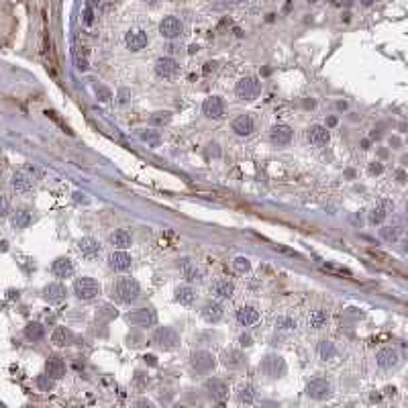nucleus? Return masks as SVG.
Listing matches in <instances>:
<instances>
[{
    "mask_svg": "<svg viewBox=\"0 0 408 408\" xmlns=\"http://www.w3.org/2000/svg\"><path fill=\"white\" fill-rule=\"evenodd\" d=\"M235 94L241 100H253V98H257L261 94V82H259V78H255V76L241 78L237 82V86H235Z\"/></svg>",
    "mask_w": 408,
    "mask_h": 408,
    "instance_id": "1",
    "label": "nucleus"
},
{
    "mask_svg": "<svg viewBox=\"0 0 408 408\" xmlns=\"http://www.w3.org/2000/svg\"><path fill=\"white\" fill-rule=\"evenodd\" d=\"M115 296H117L118 302H125V304H129V302H133V300H137V296H139V284L133 280V278H120L117 284H115Z\"/></svg>",
    "mask_w": 408,
    "mask_h": 408,
    "instance_id": "2",
    "label": "nucleus"
},
{
    "mask_svg": "<svg viewBox=\"0 0 408 408\" xmlns=\"http://www.w3.org/2000/svg\"><path fill=\"white\" fill-rule=\"evenodd\" d=\"M151 341H153L155 347H159V349L164 351L175 349L180 345V337H178V333H175L172 327H159V329H155Z\"/></svg>",
    "mask_w": 408,
    "mask_h": 408,
    "instance_id": "3",
    "label": "nucleus"
},
{
    "mask_svg": "<svg viewBox=\"0 0 408 408\" xmlns=\"http://www.w3.org/2000/svg\"><path fill=\"white\" fill-rule=\"evenodd\" d=\"M74 294L80 300H92L100 294V284L94 278H78L74 282Z\"/></svg>",
    "mask_w": 408,
    "mask_h": 408,
    "instance_id": "4",
    "label": "nucleus"
},
{
    "mask_svg": "<svg viewBox=\"0 0 408 408\" xmlns=\"http://www.w3.org/2000/svg\"><path fill=\"white\" fill-rule=\"evenodd\" d=\"M259 367H261V371H263L268 378H280V376L286 374V361H284L280 355H276V353L265 355Z\"/></svg>",
    "mask_w": 408,
    "mask_h": 408,
    "instance_id": "5",
    "label": "nucleus"
},
{
    "mask_svg": "<svg viewBox=\"0 0 408 408\" xmlns=\"http://www.w3.org/2000/svg\"><path fill=\"white\" fill-rule=\"evenodd\" d=\"M127 321L131 325H137V327H151V325L157 323V314L151 308H137V310L127 314Z\"/></svg>",
    "mask_w": 408,
    "mask_h": 408,
    "instance_id": "6",
    "label": "nucleus"
},
{
    "mask_svg": "<svg viewBox=\"0 0 408 408\" xmlns=\"http://www.w3.org/2000/svg\"><path fill=\"white\" fill-rule=\"evenodd\" d=\"M155 72H157V76L164 78V80H174L175 76L180 74V63H178L174 58H170V56L159 58L155 61Z\"/></svg>",
    "mask_w": 408,
    "mask_h": 408,
    "instance_id": "7",
    "label": "nucleus"
},
{
    "mask_svg": "<svg viewBox=\"0 0 408 408\" xmlns=\"http://www.w3.org/2000/svg\"><path fill=\"white\" fill-rule=\"evenodd\" d=\"M306 394L310 398H314V400H325V398L331 396V384L327 380H323V378H314V380L308 382Z\"/></svg>",
    "mask_w": 408,
    "mask_h": 408,
    "instance_id": "8",
    "label": "nucleus"
},
{
    "mask_svg": "<svg viewBox=\"0 0 408 408\" xmlns=\"http://www.w3.org/2000/svg\"><path fill=\"white\" fill-rule=\"evenodd\" d=\"M159 33H162V37H166V39H178V37L184 33V25H182V21L175 19V16H166V19L159 23Z\"/></svg>",
    "mask_w": 408,
    "mask_h": 408,
    "instance_id": "9",
    "label": "nucleus"
},
{
    "mask_svg": "<svg viewBox=\"0 0 408 408\" xmlns=\"http://www.w3.org/2000/svg\"><path fill=\"white\" fill-rule=\"evenodd\" d=\"M398 361H400V353L396 349H392V347H384V349L378 351V355H376V363L382 369H392V367L398 365Z\"/></svg>",
    "mask_w": 408,
    "mask_h": 408,
    "instance_id": "10",
    "label": "nucleus"
},
{
    "mask_svg": "<svg viewBox=\"0 0 408 408\" xmlns=\"http://www.w3.org/2000/svg\"><path fill=\"white\" fill-rule=\"evenodd\" d=\"M202 113L208 118H223L225 117V102L219 96H210L202 102Z\"/></svg>",
    "mask_w": 408,
    "mask_h": 408,
    "instance_id": "11",
    "label": "nucleus"
},
{
    "mask_svg": "<svg viewBox=\"0 0 408 408\" xmlns=\"http://www.w3.org/2000/svg\"><path fill=\"white\" fill-rule=\"evenodd\" d=\"M215 363H217V359H215V355L208 353V351H196V353L192 355V367H194L196 371H210V369L215 367Z\"/></svg>",
    "mask_w": 408,
    "mask_h": 408,
    "instance_id": "12",
    "label": "nucleus"
},
{
    "mask_svg": "<svg viewBox=\"0 0 408 408\" xmlns=\"http://www.w3.org/2000/svg\"><path fill=\"white\" fill-rule=\"evenodd\" d=\"M204 388L210 394V398L217 400V402H225L229 398V386L225 382H221V380H208L204 384Z\"/></svg>",
    "mask_w": 408,
    "mask_h": 408,
    "instance_id": "13",
    "label": "nucleus"
},
{
    "mask_svg": "<svg viewBox=\"0 0 408 408\" xmlns=\"http://www.w3.org/2000/svg\"><path fill=\"white\" fill-rule=\"evenodd\" d=\"M329 129L327 127H323V125H312L308 131H306V139L312 143V145H316V147H323V145H327L329 143Z\"/></svg>",
    "mask_w": 408,
    "mask_h": 408,
    "instance_id": "14",
    "label": "nucleus"
},
{
    "mask_svg": "<svg viewBox=\"0 0 408 408\" xmlns=\"http://www.w3.org/2000/svg\"><path fill=\"white\" fill-rule=\"evenodd\" d=\"M392 210H394V202H392V200H382L378 206L371 208V212H369V223H371V225H382L384 219H386Z\"/></svg>",
    "mask_w": 408,
    "mask_h": 408,
    "instance_id": "15",
    "label": "nucleus"
},
{
    "mask_svg": "<svg viewBox=\"0 0 408 408\" xmlns=\"http://www.w3.org/2000/svg\"><path fill=\"white\" fill-rule=\"evenodd\" d=\"M125 45H127V49H131V51H141V49L147 47V35H145L143 31H139V29L129 31L127 37H125Z\"/></svg>",
    "mask_w": 408,
    "mask_h": 408,
    "instance_id": "16",
    "label": "nucleus"
},
{
    "mask_svg": "<svg viewBox=\"0 0 408 408\" xmlns=\"http://www.w3.org/2000/svg\"><path fill=\"white\" fill-rule=\"evenodd\" d=\"M109 265L115 270V272H125L131 268V255L125 251V249H117L109 255Z\"/></svg>",
    "mask_w": 408,
    "mask_h": 408,
    "instance_id": "17",
    "label": "nucleus"
},
{
    "mask_svg": "<svg viewBox=\"0 0 408 408\" xmlns=\"http://www.w3.org/2000/svg\"><path fill=\"white\" fill-rule=\"evenodd\" d=\"M237 321L243 327H251V325H255L259 321V310L255 306H251V304H245V306H241L237 310Z\"/></svg>",
    "mask_w": 408,
    "mask_h": 408,
    "instance_id": "18",
    "label": "nucleus"
},
{
    "mask_svg": "<svg viewBox=\"0 0 408 408\" xmlns=\"http://www.w3.org/2000/svg\"><path fill=\"white\" fill-rule=\"evenodd\" d=\"M292 135H294V131H292L288 125H276L270 131V139L276 145H288L292 141Z\"/></svg>",
    "mask_w": 408,
    "mask_h": 408,
    "instance_id": "19",
    "label": "nucleus"
},
{
    "mask_svg": "<svg viewBox=\"0 0 408 408\" xmlns=\"http://www.w3.org/2000/svg\"><path fill=\"white\" fill-rule=\"evenodd\" d=\"M233 131L239 135V137H247L255 131V122L249 115H241L233 120Z\"/></svg>",
    "mask_w": 408,
    "mask_h": 408,
    "instance_id": "20",
    "label": "nucleus"
},
{
    "mask_svg": "<svg viewBox=\"0 0 408 408\" xmlns=\"http://www.w3.org/2000/svg\"><path fill=\"white\" fill-rule=\"evenodd\" d=\"M78 249H80V253L84 257H96L100 253V243L96 239H92V237H82L78 241Z\"/></svg>",
    "mask_w": 408,
    "mask_h": 408,
    "instance_id": "21",
    "label": "nucleus"
},
{
    "mask_svg": "<svg viewBox=\"0 0 408 408\" xmlns=\"http://www.w3.org/2000/svg\"><path fill=\"white\" fill-rule=\"evenodd\" d=\"M223 316H225V308H223L219 302H208V304H204V308H202V318H204L206 323H219Z\"/></svg>",
    "mask_w": 408,
    "mask_h": 408,
    "instance_id": "22",
    "label": "nucleus"
},
{
    "mask_svg": "<svg viewBox=\"0 0 408 408\" xmlns=\"http://www.w3.org/2000/svg\"><path fill=\"white\" fill-rule=\"evenodd\" d=\"M12 186L16 192H31L33 190V178L27 174V170H19L16 174L12 175Z\"/></svg>",
    "mask_w": 408,
    "mask_h": 408,
    "instance_id": "23",
    "label": "nucleus"
},
{
    "mask_svg": "<svg viewBox=\"0 0 408 408\" xmlns=\"http://www.w3.org/2000/svg\"><path fill=\"white\" fill-rule=\"evenodd\" d=\"M51 272L56 278H69L74 274V265L67 257H58L54 263H51Z\"/></svg>",
    "mask_w": 408,
    "mask_h": 408,
    "instance_id": "24",
    "label": "nucleus"
},
{
    "mask_svg": "<svg viewBox=\"0 0 408 408\" xmlns=\"http://www.w3.org/2000/svg\"><path fill=\"white\" fill-rule=\"evenodd\" d=\"M45 371L54 380H61L65 376V363H63V359L61 357H49L47 363H45Z\"/></svg>",
    "mask_w": 408,
    "mask_h": 408,
    "instance_id": "25",
    "label": "nucleus"
},
{
    "mask_svg": "<svg viewBox=\"0 0 408 408\" xmlns=\"http://www.w3.org/2000/svg\"><path fill=\"white\" fill-rule=\"evenodd\" d=\"M65 294H67L65 286L58 284V282H54V284H49V286L43 288V298L49 300V302H61L65 298Z\"/></svg>",
    "mask_w": 408,
    "mask_h": 408,
    "instance_id": "26",
    "label": "nucleus"
},
{
    "mask_svg": "<svg viewBox=\"0 0 408 408\" xmlns=\"http://www.w3.org/2000/svg\"><path fill=\"white\" fill-rule=\"evenodd\" d=\"M109 241H111V245L113 247H117V249H127V247H131V243H133V237L129 231H125V229H120V231H115V233L109 237Z\"/></svg>",
    "mask_w": 408,
    "mask_h": 408,
    "instance_id": "27",
    "label": "nucleus"
},
{
    "mask_svg": "<svg viewBox=\"0 0 408 408\" xmlns=\"http://www.w3.org/2000/svg\"><path fill=\"white\" fill-rule=\"evenodd\" d=\"M180 270H182V276H184L188 282H198V280L202 278V272H200L196 265H192L188 259H182V261H180Z\"/></svg>",
    "mask_w": 408,
    "mask_h": 408,
    "instance_id": "28",
    "label": "nucleus"
},
{
    "mask_svg": "<svg viewBox=\"0 0 408 408\" xmlns=\"http://www.w3.org/2000/svg\"><path fill=\"white\" fill-rule=\"evenodd\" d=\"M212 292H215L219 298L227 300V298H231V296L235 294V284L233 282H229V280H219V282H215Z\"/></svg>",
    "mask_w": 408,
    "mask_h": 408,
    "instance_id": "29",
    "label": "nucleus"
},
{
    "mask_svg": "<svg viewBox=\"0 0 408 408\" xmlns=\"http://www.w3.org/2000/svg\"><path fill=\"white\" fill-rule=\"evenodd\" d=\"M327 323H329V312H327V310H323V308L312 310V312H310V316H308V325H310L312 329H323Z\"/></svg>",
    "mask_w": 408,
    "mask_h": 408,
    "instance_id": "30",
    "label": "nucleus"
},
{
    "mask_svg": "<svg viewBox=\"0 0 408 408\" xmlns=\"http://www.w3.org/2000/svg\"><path fill=\"white\" fill-rule=\"evenodd\" d=\"M223 363H225L227 367H231V369L241 367V365H243V355H241V351H235V349L225 351V353H223Z\"/></svg>",
    "mask_w": 408,
    "mask_h": 408,
    "instance_id": "31",
    "label": "nucleus"
},
{
    "mask_svg": "<svg viewBox=\"0 0 408 408\" xmlns=\"http://www.w3.org/2000/svg\"><path fill=\"white\" fill-rule=\"evenodd\" d=\"M194 298H196V292H194V288L192 286H180L178 290H175V300L180 302V304H192L194 302Z\"/></svg>",
    "mask_w": 408,
    "mask_h": 408,
    "instance_id": "32",
    "label": "nucleus"
},
{
    "mask_svg": "<svg viewBox=\"0 0 408 408\" xmlns=\"http://www.w3.org/2000/svg\"><path fill=\"white\" fill-rule=\"evenodd\" d=\"M51 341H54V345H58V347L67 345V343L72 341V331L65 329V327H58V329L51 333Z\"/></svg>",
    "mask_w": 408,
    "mask_h": 408,
    "instance_id": "33",
    "label": "nucleus"
},
{
    "mask_svg": "<svg viewBox=\"0 0 408 408\" xmlns=\"http://www.w3.org/2000/svg\"><path fill=\"white\" fill-rule=\"evenodd\" d=\"M43 335H45V331H43V327L39 323H29L25 327V337L29 341H39V339H43Z\"/></svg>",
    "mask_w": 408,
    "mask_h": 408,
    "instance_id": "34",
    "label": "nucleus"
},
{
    "mask_svg": "<svg viewBox=\"0 0 408 408\" xmlns=\"http://www.w3.org/2000/svg\"><path fill=\"white\" fill-rule=\"evenodd\" d=\"M29 225H31V212L19 210V212L12 217V227H14V229H27Z\"/></svg>",
    "mask_w": 408,
    "mask_h": 408,
    "instance_id": "35",
    "label": "nucleus"
},
{
    "mask_svg": "<svg viewBox=\"0 0 408 408\" xmlns=\"http://www.w3.org/2000/svg\"><path fill=\"white\" fill-rule=\"evenodd\" d=\"M335 355H337V347H335L331 341H321V343H318V357H321V359L327 361V359H333Z\"/></svg>",
    "mask_w": 408,
    "mask_h": 408,
    "instance_id": "36",
    "label": "nucleus"
},
{
    "mask_svg": "<svg viewBox=\"0 0 408 408\" xmlns=\"http://www.w3.org/2000/svg\"><path fill=\"white\" fill-rule=\"evenodd\" d=\"M141 139H143L147 145H151V147H157V145H159V141H162L159 133H157V131H153V129H145V131L141 133Z\"/></svg>",
    "mask_w": 408,
    "mask_h": 408,
    "instance_id": "37",
    "label": "nucleus"
},
{
    "mask_svg": "<svg viewBox=\"0 0 408 408\" xmlns=\"http://www.w3.org/2000/svg\"><path fill=\"white\" fill-rule=\"evenodd\" d=\"M54 378L51 376H47V374H43V376H37V386L43 390V392H49L51 388H54Z\"/></svg>",
    "mask_w": 408,
    "mask_h": 408,
    "instance_id": "38",
    "label": "nucleus"
},
{
    "mask_svg": "<svg viewBox=\"0 0 408 408\" xmlns=\"http://www.w3.org/2000/svg\"><path fill=\"white\" fill-rule=\"evenodd\" d=\"M321 270H323V272H327V274H333V276H347V278L351 276L349 270H345V268H337V265H331V263L321 265Z\"/></svg>",
    "mask_w": 408,
    "mask_h": 408,
    "instance_id": "39",
    "label": "nucleus"
},
{
    "mask_svg": "<svg viewBox=\"0 0 408 408\" xmlns=\"http://www.w3.org/2000/svg\"><path fill=\"white\" fill-rule=\"evenodd\" d=\"M233 268L235 272H239V274H245V272H249V268H251V263H249V259L247 257H235L233 261Z\"/></svg>",
    "mask_w": 408,
    "mask_h": 408,
    "instance_id": "40",
    "label": "nucleus"
},
{
    "mask_svg": "<svg viewBox=\"0 0 408 408\" xmlns=\"http://www.w3.org/2000/svg\"><path fill=\"white\" fill-rule=\"evenodd\" d=\"M276 327H278L280 331H290V329H296V321L290 318V316H280V318L276 321Z\"/></svg>",
    "mask_w": 408,
    "mask_h": 408,
    "instance_id": "41",
    "label": "nucleus"
},
{
    "mask_svg": "<svg viewBox=\"0 0 408 408\" xmlns=\"http://www.w3.org/2000/svg\"><path fill=\"white\" fill-rule=\"evenodd\" d=\"M239 400L245 402V404H251V402H253V388H251V386H241V390H239Z\"/></svg>",
    "mask_w": 408,
    "mask_h": 408,
    "instance_id": "42",
    "label": "nucleus"
},
{
    "mask_svg": "<svg viewBox=\"0 0 408 408\" xmlns=\"http://www.w3.org/2000/svg\"><path fill=\"white\" fill-rule=\"evenodd\" d=\"M149 120H151V125H168L172 120V115L170 113H153Z\"/></svg>",
    "mask_w": 408,
    "mask_h": 408,
    "instance_id": "43",
    "label": "nucleus"
},
{
    "mask_svg": "<svg viewBox=\"0 0 408 408\" xmlns=\"http://www.w3.org/2000/svg\"><path fill=\"white\" fill-rule=\"evenodd\" d=\"M380 235H382L386 241H396V239H398V229H396V227H382V229H380Z\"/></svg>",
    "mask_w": 408,
    "mask_h": 408,
    "instance_id": "44",
    "label": "nucleus"
},
{
    "mask_svg": "<svg viewBox=\"0 0 408 408\" xmlns=\"http://www.w3.org/2000/svg\"><path fill=\"white\" fill-rule=\"evenodd\" d=\"M96 96H98V98H100L102 102H109V100L113 98V94H111V90H107L104 86H98V88H96Z\"/></svg>",
    "mask_w": 408,
    "mask_h": 408,
    "instance_id": "45",
    "label": "nucleus"
},
{
    "mask_svg": "<svg viewBox=\"0 0 408 408\" xmlns=\"http://www.w3.org/2000/svg\"><path fill=\"white\" fill-rule=\"evenodd\" d=\"M241 2H245V0H219V2H217V8H227V6H237V4H241Z\"/></svg>",
    "mask_w": 408,
    "mask_h": 408,
    "instance_id": "46",
    "label": "nucleus"
},
{
    "mask_svg": "<svg viewBox=\"0 0 408 408\" xmlns=\"http://www.w3.org/2000/svg\"><path fill=\"white\" fill-rule=\"evenodd\" d=\"M8 212V200L4 196H0V217H4Z\"/></svg>",
    "mask_w": 408,
    "mask_h": 408,
    "instance_id": "47",
    "label": "nucleus"
},
{
    "mask_svg": "<svg viewBox=\"0 0 408 408\" xmlns=\"http://www.w3.org/2000/svg\"><path fill=\"white\" fill-rule=\"evenodd\" d=\"M382 172H384L382 164H378V162H376V164H371V166H369V174H382Z\"/></svg>",
    "mask_w": 408,
    "mask_h": 408,
    "instance_id": "48",
    "label": "nucleus"
},
{
    "mask_svg": "<svg viewBox=\"0 0 408 408\" xmlns=\"http://www.w3.org/2000/svg\"><path fill=\"white\" fill-rule=\"evenodd\" d=\"M208 153H210V155H215V157H219V155H221L219 145H217V143H210V145H208Z\"/></svg>",
    "mask_w": 408,
    "mask_h": 408,
    "instance_id": "49",
    "label": "nucleus"
},
{
    "mask_svg": "<svg viewBox=\"0 0 408 408\" xmlns=\"http://www.w3.org/2000/svg\"><path fill=\"white\" fill-rule=\"evenodd\" d=\"M118 100H120V102H127V100H129V90H120V92H118Z\"/></svg>",
    "mask_w": 408,
    "mask_h": 408,
    "instance_id": "50",
    "label": "nucleus"
},
{
    "mask_svg": "<svg viewBox=\"0 0 408 408\" xmlns=\"http://www.w3.org/2000/svg\"><path fill=\"white\" fill-rule=\"evenodd\" d=\"M241 345L249 347V345H251V337H249V335H241Z\"/></svg>",
    "mask_w": 408,
    "mask_h": 408,
    "instance_id": "51",
    "label": "nucleus"
},
{
    "mask_svg": "<svg viewBox=\"0 0 408 408\" xmlns=\"http://www.w3.org/2000/svg\"><path fill=\"white\" fill-rule=\"evenodd\" d=\"M84 21H86V23H92V8H86V12H84Z\"/></svg>",
    "mask_w": 408,
    "mask_h": 408,
    "instance_id": "52",
    "label": "nucleus"
},
{
    "mask_svg": "<svg viewBox=\"0 0 408 408\" xmlns=\"http://www.w3.org/2000/svg\"><path fill=\"white\" fill-rule=\"evenodd\" d=\"M396 178H398V182H400V184H404V182H406V174H404L402 170H398V172H396Z\"/></svg>",
    "mask_w": 408,
    "mask_h": 408,
    "instance_id": "53",
    "label": "nucleus"
},
{
    "mask_svg": "<svg viewBox=\"0 0 408 408\" xmlns=\"http://www.w3.org/2000/svg\"><path fill=\"white\" fill-rule=\"evenodd\" d=\"M98 2H100V0H88V8H94V6H98Z\"/></svg>",
    "mask_w": 408,
    "mask_h": 408,
    "instance_id": "54",
    "label": "nucleus"
},
{
    "mask_svg": "<svg viewBox=\"0 0 408 408\" xmlns=\"http://www.w3.org/2000/svg\"><path fill=\"white\" fill-rule=\"evenodd\" d=\"M327 122H329V127H335V125H337V118H335V117H331V118H329V120H327Z\"/></svg>",
    "mask_w": 408,
    "mask_h": 408,
    "instance_id": "55",
    "label": "nucleus"
},
{
    "mask_svg": "<svg viewBox=\"0 0 408 408\" xmlns=\"http://www.w3.org/2000/svg\"><path fill=\"white\" fill-rule=\"evenodd\" d=\"M210 69H215V63H206V67H204V72H206V74H208V72H210Z\"/></svg>",
    "mask_w": 408,
    "mask_h": 408,
    "instance_id": "56",
    "label": "nucleus"
},
{
    "mask_svg": "<svg viewBox=\"0 0 408 408\" xmlns=\"http://www.w3.org/2000/svg\"><path fill=\"white\" fill-rule=\"evenodd\" d=\"M304 107H306V109H312V107H314V102H312V100H306V102H304Z\"/></svg>",
    "mask_w": 408,
    "mask_h": 408,
    "instance_id": "57",
    "label": "nucleus"
},
{
    "mask_svg": "<svg viewBox=\"0 0 408 408\" xmlns=\"http://www.w3.org/2000/svg\"><path fill=\"white\" fill-rule=\"evenodd\" d=\"M145 359H147L151 365H155V357H153V355H149V357H145Z\"/></svg>",
    "mask_w": 408,
    "mask_h": 408,
    "instance_id": "58",
    "label": "nucleus"
},
{
    "mask_svg": "<svg viewBox=\"0 0 408 408\" xmlns=\"http://www.w3.org/2000/svg\"><path fill=\"white\" fill-rule=\"evenodd\" d=\"M394 392H396V390H394V388H386V394H388V396H390V394H392V396H394Z\"/></svg>",
    "mask_w": 408,
    "mask_h": 408,
    "instance_id": "59",
    "label": "nucleus"
},
{
    "mask_svg": "<svg viewBox=\"0 0 408 408\" xmlns=\"http://www.w3.org/2000/svg\"><path fill=\"white\" fill-rule=\"evenodd\" d=\"M363 4H365V6H367V4H371V0H363Z\"/></svg>",
    "mask_w": 408,
    "mask_h": 408,
    "instance_id": "60",
    "label": "nucleus"
}]
</instances>
